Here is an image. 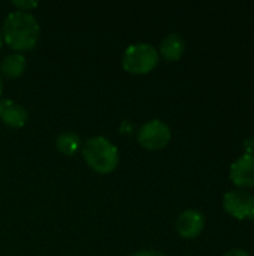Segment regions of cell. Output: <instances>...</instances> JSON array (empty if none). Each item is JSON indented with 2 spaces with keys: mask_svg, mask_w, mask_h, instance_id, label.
I'll return each instance as SVG.
<instances>
[{
  "mask_svg": "<svg viewBox=\"0 0 254 256\" xmlns=\"http://www.w3.org/2000/svg\"><path fill=\"white\" fill-rule=\"evenodd\" d=\"M186 51V40L178 33H169L160 44V50L157 51L166 62H177L183 57Z\"/></svg>",
  "mask_w": 254,
  "mask_h": 256,
  "instance_id": "9c48e42d",
  "label": "cell"
},
{
  "mask_svg": "<svg viewBox=\"0 0 254 256\" xmlns=\"http://www.w3.org/2000/svg\"><path fill=\"white\" fill-rule=\"evenodd\" d=\"M12 4L16 8V10H24V12H28L30 9H33V8H36L39 3L37 2H22V0H19V2H12Z\"/></svg>",
  "mask_w": 254,
  "mask_h": 256,
  "instance_id": "7c38bea8",
  "label": "cell"
},
{
  "mask_svg": "<svg viewBox=\"0 0 254 256\" xmlns=\"http://www.w3.org/2000/svg\"><path fill=\"white\" fill-rule=\"evenodd\" d=\"M223 207L226 213L238 220L254 218V195L244 189H234L223 196Z\"/></svg>",
  "mask_w": 254,
  "mask_h": 256,
  "instance_id": "5b68a950",
  "label": "cell"
},
{
  "mask_svg": "<svg viewBox=\"0 0 254 256\" xmlns=\"http://www.w3.org/2000/svg\"><path fill=\"white\" fill-rule=\"evenodd\" d=\"M243 148H244V154H254V136L244 140Z\"/></svg>",
  "mask_w": 254,
  "mask_h": 256,
  "instance_id": "4fadbf2b",
  "label": "cell"
},
{
  "mask_svg": "<svg viewBox=\"0 0 254 256\" xmlns=\"http://www.w3.org/2000/svg\"><path fill=\"white\" fill-rule=\"evenodd\" d=\"M25 69V57L19 52L6 56L0 63V72L4 78L13 80L18 78Z\"/></svg>",
  "mask_w": 254,
  "mask_h": 256,
  "instance_id": "30bf717a",
  "label": "cell"
},
{
  "mask_svg": "<svg viewBox=\"0 0 254 256\" xmlns=\"http://www.w3.org/2000/svg\"><path fill=\"white\" fill-rule=\"evenodd\" d=\"M1 45H3V36H1V28H0V48H1Z\"/></svg>",
  "mask_w": 254,
  "mask_h": 256,
  "instance_id": "e0dca14e",
  "label": "cell"
},
{
  "mask_svg": "<svg viewBox=\"0 0 254 256\" xmlns=\"http://www.w3.org/2000/svg\"><path fill=\"white\" fill-rule=\"evenodd\" d=\"M223 256H250V254L246 252L244 249H231L229 252H226Z\"/></svg>",
  "mask_w": 254,
  "mask_h": 256,
  "instance_id": "5bb4252c",
  "label": "cell"
},
{
  "mask_svg": "<svg viewBox=\"0 0 254 256\" xmlns=\"http://www.w3.org/2000/svg\"><path fill=\"white\" fill-rule=\"evenodd\" d=\"M133 256H166L162 252H157V250H141L138 254H135Z\"/></svg>",
  "mask_w": 254,
  "mask_h": 256,
  "instance_id": "9a60e30c",
  "label": "cell"
},
{
  "mask_svg": "<svg viewBox=\"0 0 254 256\" xmlns=\"http://www.w3.org/2000/svg\"><path fill=\"white\" fill-rule=\"evenodd\" d=\"M27 118H28V112L21 104H18L12 99L0 100V120L6 126L19 129L27 123Z\"/></svg>",
  "mask_w": 254,
  "mask_h": 256,
  "instance_id": "ba28073f",
  "label": "cell"
},
{
  "mask_svg": "<svg viewBox=\"0 0 254 256\" xmlns=\"http://www.w3.org/2000/svg\"><path fill=\"white\" fill-rule=\"evenodd\" d=\"M159 58L160 56L151 44L139 42L126 48L121 58V66L129 74L145 75L157 66Z\"/></svg>",
  "mask_w": 254,
  "mask_h": 256,
  "instance_id": "3957f363",
  "label": "cell"
},
{
  "mask_svg": "<svg viewBox=\"0 0 254 256\" xmlns=\"http://www.w3.org/2000/svg\"><path fill=\"white\" fill-rule=\"evenodd\" d=\"M55 146H57V150L61 154L72 156L81 147V140H79V136L75 132H63V134H60L57 136Z\"/></svg>",
  "mask_w": 254,
  "mask_h": 256,
  "instance_id": "8fae6325",
  "label": "cell"
},
{
  "mask_svg": "<svg viewBox=\"0 0 254 256\" xmlns=\"http://www.w3.org/2000/svg\"><path fill=\"white\" fill-rule=\"evenodd\" d=\"M82 158L85 164L99 174L112 172L120 162L118 148L105 136H93L82 146Z\"/></svg>",
  "mask_w": 254,
  "mask_h": 256,
  "instance_id": "7a4b0ae2",
  "label": "cell"
},
{
  "mask_svg": "<svg viewBox=\"0 0 254 256\" xmlns=\"http://www.w3.org/2000/svg\"><path fill=\"white\" fill-rule=\"evenodd\" d=\"M3 93V81H1V75H0V96Z\"/></svg>",
  "mask_w": 254,
  "mask_h": 256,
  "instance_id": "2e32d148",
  "label": "cell"
},
{
  "mask_svg": "<svg viewBox=\"0 0 254 256\" xmlns=\"http://www.w3.org/2000/svg\"><path fill=\"white\" fill-rule=\"evenodd\" d=\"M1 36L7 46L22 54L36 46L40 36V26L30 12L13 10L3 21Z\"/></svg>",
  "mask_w": 254,
  "mask_h": 256,
  "instance_id": "6da1fadb",
  "label": "cell"
},
{
  "mask_svg": "<svg viewBox=\"0 0 254 256\" xmlns=\"http://www.w3.org/2000/svg\"><path fill=\"white\" fill-rule=\"evenodd\" d=\"M205 228V218L201 212L198 210H186L183 212L177 222H175V230L180 237L186 240H193L202 234Z\"/></svg>",
  "mask_w": 254,
  "mask_h": 256,
  "instance_id": "52a82bcc",
  "label": "cell"
},
{
  "mask_svg": "<svg viewBox=\"0 0 254 256\" xmlns=\"http://www.w3.org/2000/svg\"><path fill=\"white\" fill-rule=\"evenodd\" d=\"M171 138H172V134H171L169 126L165 122L157 120V118L144 123L138 132V142L144 148L151 150V152L165 148L169 144Z\"/></svg>",
  "mask_w": 254,
  "mask_h": 256,
  "instance_id": "277c9868",
  "label": "cell"
},
{
  "mask_svg": "<svg viewBox=\"0 0 254 256\" xmlns=\"http://www.w3.org/2000/svg\"><path fill=\"white\" fill-rule=\"evenodd\" d=\"M231 182L238 189H250L254 188V154H243L238 158L229 171Z\"/></svg>",
  "mask_w": 254,
  "mask_h": 256,
  "instance_id": "8992f818",
  "label": "cell"
}]
</instances>
